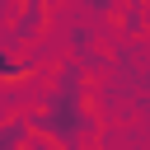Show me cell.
<instances>
[{
  "label": "cell",
  "mask_w": 150,
  "mask_h": 150,
  "mask_svg": "<svg viewBox=\"0 0 150 150\" xmlns=\"http://www.w3.org/2000/svg\"><path fill=\"white\" fill-rule=\"evenodd\" d=\"M38 75V61H23V56H14L9 47H0V84H23V80H33Z\"/></svg>",
  "instance_id": "1"
},
{
  "label": "cell",
  "mask_w": 150,
  "mask_h": 150,
  "mask_svg": "<svg viewBox=\"0 0 150 150\" xmlns=\"http://www.w3.org/2000/svg\"><path fill=\"white\" fill-rule=\"evenodd\" d=\"M28 136H33L28 117H9V122L0 127V150H23V145H28Z\"/></svg>",
  "instance_id": "2"
},
{
  "label": "cell",
  "mask_w": 150,
  "mask_h": 150,
  "mask_svg": "<svg viewBox=\"0 0 150 150\" xmlns=\"http://www.w3.org/2000/svg\"><path fill=\"white\" fill-rule=\"evenodd\" d=\"M141 19H145V9H141V5L122 9V28H127V33H136V28H141Z\"/></svg>",
  "instance_id": "4"
},
{
  "label": "cell",
  "mask_w": 150,
  "mask_h": 150,
  "mask_svg": "<svg viewBox=\"0 0 150 150\" xmlns=\"http://www.w3.org/2000/svg\"><path fill=\"white\" fill-rule=\"evenodd\" d=\"M42 23H47V5H23L19 23H14V38H33V28L42 33Z\"/></svg>",
  "instance_id": "3"
}]
</instances>
